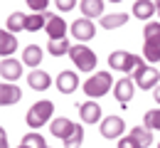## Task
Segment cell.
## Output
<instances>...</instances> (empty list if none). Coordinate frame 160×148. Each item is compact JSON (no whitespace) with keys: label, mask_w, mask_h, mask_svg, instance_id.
<instances>
[{"label":"cell","mask_w":160,"mask_h":148,"mask_svg":"<svg viewBox=\"0 0 160 148\" xmlns=\"http://www.w3.org/2000/svg\"><path fill=\"white\" fill-rule=\"evenodd\" d=\"M131 136H133L143 148H148L150 143H153V131L145 128V126H133V128H131Z\"/></svg>","instance_id":"cell-22"},{"label":"cell","mask_w":160,"mask_h":148,"mask_svg":"<svg viewBox=\"0 0 160 148\" xmlns=\"http://www.w3.org/2000/svg\"><path fill=\"white\" fill-rule=\"evenodd\" d=\"M108 64H111V69H118V72L131 74V72H136L143 64V57H136V54H131L126 49H116V52L108 54Z\"/></svg>","instance_id":"cell-4"},{"label":"cell","mask_w":160,"mask_h":148,"mask_svg":"<svg viewBox=\"0 0 160 148\" xmlns=\"http://www.w3.org/2000/svg\"><path fill=\"white\" fill-rule=\"evenodd\" d=\"M47 20H49V13H32V15H27V30L37 32L42 27H47Z\"/></svg>","instance_id":"cell-24"},{"label":"cell","mask_w":160,"mask_h":148,"mask_svg":"<svg viewBox=\"0 0 160 148\" xmlns=\"http://www.w3.org/2000/svg\"><path fill=\"white\" fill-rule=\"evenodd\" d=\"M69 57H72V62L77 64L79 72H94V67H96V54L86 44H72Z\"/></svg>","instance_id":"cell-5"},{"label":"cell","mask_w":160,"mask_h":148,"mask_svg":"<svg viewBox=\"0 0 160 148\" xmlns=\"http://www.w3.org/2000/svg\"><path fill=\"white\" fill-rule=\"evenodd\" d=\"M57 89H59L62 94H74L77 91V86H79V77H77V72H59V77H57Z\"/></svg>","instance_id":"cell-15"},{"label":"cell","mask_w":160,"mask_h":148,"mask_svg":"<svg viewBox=\"0 0 160 148\" xmlns=\"http://www.w3.org/2000/svg\"><path fill=\"white\" fill-rule=\"evenodd\" d=\"M79 8H81L86 20L103 18V0H84V3H79Z\"/></svg>","instance_id":"cell-18"},{"label":"cell","mask_w":160,"mask_h":148,"mask_svg":"<svg viewBox=\"0 0 160 148\" xmlns=\"http://www.w3.org/2000/svg\"><path fill=\"white\" fill-rule=\"evenodd\" d=\"M0 148H8V133H5V128H0Z\"/></svg>","instance_id":"cell-32"},{"label":"cell","mask_w":160,"mask_h":148,"mask_svg":"<svg viewBox=\"0 0 160 148\" xmlns=\"http://www.w3.org/2000/svg\"><path fill=\"white\" fill-rule=\"evenodd\" d=\"M94 35H96V25H94L91 20L81 18V20L72 22V37H74V40H79V42H89V40H94Z\"/></svg>","instance_id":"cell-9"},{"label":"cell","mask_w":160,"mask_h":148,"mask_svg":"<svg viewBox=\"0 0 160 148\" xmlns=\"http://www.w3.org/2000/svg\"><path fill=\"white\" fill-rule=\"evenodd\" d=\"M126 22H128V15H126V13H111V15H103V18H101V27L116 30V27L126 25Z\"/></svg>","instance_id":"cell-21"},{"label":"cell","mask_w":160,"mask_h":148,"mask_svg":"<svg viewBox=\"0 0 160 148\" xmlns=\"http://www.w3.org/2000/svg\"><path fill=\"white\" fill-rule=\"evenodd\" d=\"M52 114H54V104L47 101V99H42V101L30 106V111H27V116H25V119H27V126L40 128V126H44V124H49Z\"/></svg>","instance_id":"cell-3"},{"label":"cell","mask_w":160,"mask_h":148,"mask_svg":"<svg viewBox=\"0 0 160 148\" xmlns=\"http://www.w3.org/2000/svg\"><path fill=\"white\" fill-rule=\"evenodd\" d=\"M15 49H18V40H15V35H12L10 30H2V32H0V54H2V59H8Z\"/></svg>","instance_id":"cell-20"},{"label":"cell","mask_w":160,"mask_h":148,"mask_svg":"<svg viewBox=\"0 0 160 148\" xmlns=\"http://www.w3.org/2000/svg\"><path fill=\"white\" fill-rule=\"evenodd\" d=\"M27 84H30V89H35V91H44V89H49L52 79H49L47 72H42V69H32V72L27 74Z\"/></svg>","instance_id":"cell-16"},{"label":"cell","mask_w":160,"mask_h":148,"mask_svg":"<svg viewBox=\"0 0 160 148\" xmlns=\"http://www.w3.org/2000/svg\"><path fill=\"white\" fill-rule=\"evenodd\" d=\"M22 64H27L30 69H37V64H42V47L40 44H27V47H25Z\"/></svg>","instance_id":"cell-17"},{"label":"cell","mask_w":160,"mask_h":148,"mask_svg":"<svg viewBox=\"0 0 160 148\" xmlns=\"http://www.w3.org/2000/svg\"><path fill=\"white\" fill-rule=\"evenodd\" d=\"M47 49H49V54H52V57H64V54H69V52H72V42H69V40L49 42V44H47Z\"/></svg>","instance_id":"cell-25"},{"label":"cell","mask_w":160,"mask_h":148,"mask_svg":"<svg viewBox=\"0 0 160 148\" xmlns=\"http://www.w3.org/2000/svg\"><path fill=\"white\" fill-rule=\"evenodd\" d=\"M155 10H158V15H160V0H155Z\"/></svg>","instance_id":"cell-34"},{"label":"cell","mask_w":160,"mask_h":148,"mask_svg":"<svg viewBox=\"0 0 160 148\" xmlns=\"http://www.w3.org/2000/svg\"><path fill=\"white\" fill-rule=\"evenodd\" d=\"M0 74H2V79L10 84H15L18 79L22 77V62H18L15 57H8V59H2L0 62Z\"/></svg>","instance_id":"cell-10"},{"label":"cell","mask_w":160,"mask_h":148,"mask_svg":"<svg viewBox=\"0 0 160 148\" xmlns=\"http://www.w3.org/2000/svg\"><path fill=\"white\" fill-rule=\"evenodd\" d=\"M153 13H158V10H155V3H150V0H138V3H133V18L150 22Z\"/></svg>","instance_id":"cell-19"},{"label":"cell","mask_w":160,"mask_h":148,"mask_svg":"<svg viewBox=\"0 0 160 148\" xmlns=\"http://www.w3.org/2000/svg\"><path fill=\"white\" fill-rule=\"evenodd\" d=\"M27 5L32 8V13H47V5H52L49 0H27Z\"/></svg>","instance_id":"cell-29"},{"label":"cell","mask_w":160,"mask_h":148,"mask_svg":"<svg viewBox=\"0 0 160 148\" xmlns=\"http://www.w3.org/2000/svg\"><path fill=\"white\" fill-rule=\"evenodd\" d=\"M18 148H30V146H25V143H20V146H18Z\"/></svg>","instance_id":"cell-35"},{"label":"cell","mask_w":160,"mask_h":148,"mask_svg":"<svg viewBox=\"0 0 160 148\" xmlns=\"http://www.w3.org/2000/svg\"><path fill=\"white\" fill-rule=\"evenodd\" d=\"M118 148H143V146H140L138 141H136V138L128 133V136H123V138L118 141Z\"/></svg>","instance_id":"cell-30"},{"label":"cell","mask_w":160,"mask_h":148,"mask_svg":"<svg viewBox=\"0 0 160 148\" xmlns=\"http://www.w3.org/2000/svg\"><path fill=\"white\" fill-rule=\"evenodd\" d=\"M49 128H52V136H57V138H62V141H67V138L74 133L77 124H74L72 119H67V116H57V119H52Z\"/></svg>","instance_id":"cell-12"},{"label":"cell","mask_w":160,"mask_h":148,"mask_svg":"<svg viewBox=\"0 0 160 148\" xmlns=\"http://www.w3.org/2000/svg\"><path fill=\"white\" fill-rule=\"evenodd\" d=\"M81 141H84V126L81 124H77V128H74V133L64 141V146L67 148H79L81 146Z\"/></svg>","instance_id":"cell-27"},{"label":"cell","mask_w":160,"mask_h":148,"mask_svg":"<svg viewBox=\"0 0 160 148\" xmlns=\"http://www.w3.org/2000/svg\"><path fill=\"white\" fill-rule=\"evenodd\" d=\"M158 148H160V143H158Z\"/></svg>","instance_id":"cell-36"},{"label":"cell","mask_w":160,"mask_h":148,"mask_svg":"<svg viewBox=\"0 0 160 148\" xmlns=\"http://www.w3.org/2000/svg\"><path fill=\"white\" fill-rule=\"evenodd\" d=\"M47 37H49V42H59V40H67V22L57 18V15H52L49 13V20H47Z\"/></svg>","instance_id":"cell-11"},{"label":"cell","mask_w":160,"mask_h":148,"mask_svg":"<svg viewBox=\"0 0 160 148\" xmlns=\"http://www.w3.org/2000/svg\"><path fill=\"white\" fill-rule=\"evenodd\" d=\"M22 99V89L18 84H0V106H12Z\"/></svg>","instance_id":"cell-14"},{"label":"cell","mask_w":160,"mask_h":148,"mask_svg":"<svg viewBox=\"0 0 160 148\" xmlns=\"http://www.w3.org/2000/svg\"><path fill=\"white\" fill-rule=\"evenodd\" d=\"M153 96H155V104H160V86H155V91H153Z\"/></svg>","instance_id":"cell-33"},{"label":"cell","mask_w":160,"mask_h":148,"mask_svg":"<svg viewBox=\"0 0 160 148\" xmlns=\"http://www.w3.org/2000/svg\"><path fill=\"white\" fill-rule=\"evenodd\" d=\"M123 131H126V121L121 116H106L101 121V136L103 138H123Z\"/></svg>","instance_id":"cell-8"},{"label":"cell","mask_w":160,"mask_h":148,"mask_svg":"<svg viewBox=\"0 0 160 148\" xmlns=\"http://www.w3.org/2000/svg\"><path fill=\"white\" fill-rule=\"evenodd\" d=\"M133 94H136V82H133L131 77H123V79H118V82L113 84V96H116V101H118L121 106L131 104Z\"/></svg>","instance_id":"cell-7"},{"label":"cell","mask_w":160,"mask_h":148,"mask_svg":"<svg viewBox=\"0 0 160 148\" xmlns=\"http://www.w3.org/2000/svg\"><path fill=\"white\" fill-rule=\"evenodd\" d=\"M54 5H57V8H59L62 13H69V10H72V8H74V5H77V3H74V0H57V3H54Z\"/></svg>","instance_id":"cell-31"},{"label":"cell","mask_w":160,"mask_h":148,"mask_svg":"<svg viewBox=\"0 0 160 148\" xmlns=\"http://www.w3.org/2000/svg\"><path fill=\"white\" fill-rule=\"evenodd\" d=\"M79 116L84 124H99L101 121V104H96L94 99L79 104Z\"/></svg>","instance_id":"cell-13"},{"label":"cell","mask_w":160,"mask_h":148,"mask_svg":"<svg viewBox=\"0 0 160 148\" xmlns=\"http://www.w3.org/2000/svg\"><path fill=\"white\" fill-rule=\"evenodd\" d=\"M133 82L140 89H150V86H160V69L150 67V64H140L138 69L133 72Z\"/></svg>","instance_id":"cell-6"},{"label":"cell","mask_w":160,"mask_h":148,"mask_svg":"<svg viewBox=\"0 0 160 148\" xmlns=\"http://www.w3.org/2000/svg\"><path fill=\"white\" fill-rule=\"evenodd\" d=\"M111 84H116L111 79V72H96L91 74L86 82H84V94L89 99H99V96H106L111 91Z\"/></svg>","instance_id":"cell-2"},{"label":"cell","mask_w":160,"mask_h":148,"mask_svg":"<svg viewBox=\"0 0 160 148\" xmlns=\"http://www.w3.org/2000/svg\"><path fill=\"white\" fill-rule=\"evenodd\" d=\"M5 30H10L12 35H15L18 30H27V15H25V13H12V15L8 18Z\"/></svg>","instance_id":"cell-23"},{"label":"cell","mask_w":160,"mask_h":148,"mask_svg":"<svg viewBox=\"0 0 160 148\" xmlns=\"http://www.w3.org/2000/svg\"><path fill=\"white\" fill-rule=\"evenodd\" d=\"M143 37H145V44H143V59L148 62H160V22H148L143 25Z\"/></svg>","instance_id":"cell-1"},{"label":"cell","mask_w":160,"mask_h":148,"mask_svg":"<svg viewBox=\"0 0 160 148\" xmlns=\"http://www.w3.org/2000/svg\"><path fill=\"white\" fill-rule=\"evenodd\" d=\"M22 143L30 146V148H49L44 143V136H40V133H27V136H22Z\"/></svg>","instance_id":"cell-28"},{"label":"cell","mask_w":160,"mask_h":148,"mask_svg":"<svg viewBox=\"0 0 160 148\" xmlns=\"http://www.w3.org/2000/svg\"><path fill=\"white\" fill-rule=\"evenodd\" d=\"M143 126L145 128H158L160 131V109H150V111H145V116H143Z\"/></svg>","instance_id":"cell-26"}]
</instances>
